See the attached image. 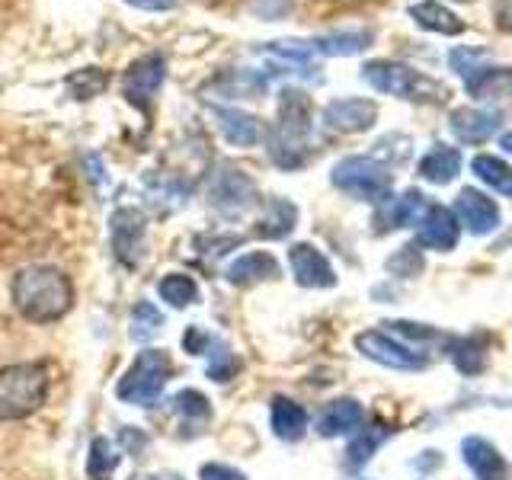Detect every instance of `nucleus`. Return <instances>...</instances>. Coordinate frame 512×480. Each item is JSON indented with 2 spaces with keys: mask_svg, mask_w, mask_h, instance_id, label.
I'll list each match as a JSON object with an SVG mask.
<instances>
[{
  "mask_svg": "<svg viewBox=\"0 0 512 480\" xmlns=\"http://www.w3.org/2000/svg\"><path fill=\"white\" fill-rule=\"evenodd\" d=\"M260 192H256V183L244 170H237L231 164H221L212 180H208V205L221 215H244L247 208L256 205Z\"/></svg>",
  "mask_w": 512,
  "mask_h": 480,
  "instance_id": "obj_8",
  "label": "nucleus"
},
{
  "mask_svg": "<svg viewBox=\"0 0 512 480\" xmlns=\"http://www.w3.org/2000/svg\"><path fill=\"white\" fill-rule=\"evenodd\" d=\"M109 237L116 260L125 269H135L144 260V253H148V218L132 205L116 208L109 218Z\"/></svg>",
  "mask_w": 512,
  "mask_h": 480,
  "instance_id": "obj_9",
  "label": "nucleus"
},
{
  "mask_svg": "<svg viewBox=\"0 0 512 480\" xmlns=\"http://www.w3.org/2000/svg\"><path fill=\"white\" fill-rule=\"evenodd\" d=\"M215 87L221 96H228V100H237V96H253L256 100V96L266 90V80L256 77L253 71H234L228 77H218Z\"/></svg>",
  "mask_w": 512,
  "mask_h": 480,
  "instance_id": "obj_35",
  "label": "nucleus"
},
{
  "mask_svg": "<svg viewBox=\"0 0 512 480\" xmlns=\"http://www.w3.org/2000/svg\"><path fill=\"white\" fill-rule=\"evenodd\" d=\"M503 148H506V151L512 154V135H506V138H503Z\"/></svg>",
  "mask_w": 512,
  "mask_h": 480,
  "instance_id": "obj_45",
  "label": "nucleus"
},
{
  "mask_svg": "<svg viewBox=\"0 0 512 480\" xmlns=\"http://www.w3.org/2000/svg\"><path fill=\"white\" fill-rule=\"evenodd\" d=\"M471 96L477 100H503V96H512V71L506 68H480L471 80H464Z\"/></svg>",
  "mask_w": 512,
  "mask_h": 480,
  "instance_id": "obj_26",
  "label": "nucleus"
},
{
  "mask_svg": "<svg viewBox=\"0 0 512 480\" xmlns=\"http://www.w3.org/2000/svg\"><path fill=\"white\" fill-rule=\"evenodd\" d=\"M458 173H461V151L448 148V144H436V148L420 160V176L426 183L445 186V183H452Z\"/></svg>",
  "mask_w": 512,
  "mask_h": 480,
  "instance_id": "obj_24",
  "label": "nucleus"
},
{
  "mask_svg": "<svg viewBox=\"0 0 512 480\" xmlns=\"http://www.w3.org/2000/svg\"><path fill=\"white\" fill-rule=\"evenodd\" d=\"M471 170L480 183H487L490 189L503 192V196L512 199V167L506 164V160H500L496 154H477L471 160Z\"/></svg>",
  "mask_w": 512,
  "mask_h": 480,
  "instance_id": "obj_29",
  "label": "nucleus"
},
{
  "mask_svg": "<svg viewBox=\"0 0 512 480\" xmlns=\"http://www.w3.org/2000/svg\"><path fill=\"white\" fill-rule=\"evenodd\" d=\"M493 20H496V29L500 32H512V0H496Z\"/></svg>",
  "mask_w": 512,
  "mask_h": 480,
  "instance_id": "obj_42",
  "label": "nucleus"
},
{
  "mask_svg": "<svg viewBox=\"0 0 512 480\" xmlns=\"http://www.w3.org/2000/svg\"><path fill=\"white\" fill-rule=\"evenodd\" d=\"M10 298L32 324H58L74 308V285L58 266H26L13 276Z\"/></svg>",
  "mask_w": 512,
  "mask_h": 480,
  "instance_id": "obj_1",
  "label": "nucleus"
},
{
  "mask_svg": "<svg viewBox=\"0 0 512 480\" xmlns=\"http://www.w3.org/2000/svg\"><path fill=\"white\" fill-rule=\"evenodd\" d=\"M288 266H292V276L301 288H333L336 285V272H333L330 260L314 244H292V250H288Z\"/></svg>",
  "mask_w": 512,
  "mask_h": 480,
  "instance_id": "obj_13",
  "label": "nucleus"
},
{
  "mask_svg": "<svg viewBox=\"0 0 512 480\" xmlns=\"http://www.w3.org/2000/svg\"><path fill=\"white\" fill-rule=\"evenodd\" d=\"M173 413L180 416L183 420V426L186 429H202V426H208V420H212V400H208L202 391H196V388H183V391H176L173 394Z\"/></svg>",
  "mask_w": 512,
  "mask_h": 480,
  "instance_id": "obj_25",
  "label": "nucleus"
},
{
  "mask_svg": "<svg viewBox=\"0 0 512 480\" xmlns=\"http://www.w3.org/2000/svg\"><path fill=\"white\" fill-rule=\"evenodd\" d=\"M448 128L461 144H484L503 128V116L496 109H477V106H464L455 109L448 116Z\"/></svg>",
  "mask_w": 512,
  "mask_h": 480,
  "instance_id": "obj_14",
  "label": "nucleus"
},
{
  "mask_svg": "<svg viewBox=\"0 0 512 480\" xmlns=\"http://www.w3.org/2000/svg\"><path fill=\"white\" fill-rule=\"evenodd\" d=\"M407 13L416 26L426 29V32H436V36H461L464 32V23L458 20V16L448 7L436 4V0H420V4H413Z\"/></svg>",
  "mask_w": 512,
  "mask_h": 480,
  "instance_id": "obj_23",
  "label": "nucleus"
},
{
  "mask_svg": "<svg viewBox=\"0 0 512 480\" xmlns=\"http://www.w3.org/2000/svg\"><path fill=\"white\" fill-rule=\"evenodd\" d=\"M215 119H218L221 135L228 138L234 148H253V144H260L266 138V125L244 109L215 106Z\"/></svg>",
  "mask_w": 512,
  "mask_h": 480,
  "instance_id": "obj_20",
  "label": "nucleus"
},
{
  "mask_svg": "<svg viewBox=\"0 0 512 480\" xmlns=\"http://www.w3.org/2000/svg\"><path fill=\"white\" fill-rule=\"evenodd\" d=\"M452 215L458 221V228H464L468 234H477V237H484V234L500 228V208H496V202L487 199L484 192H477V189L458 192Z\"/></svg>",
  "mask_w": 512,
  "mask_h": 480,
  "instance_id": "obj_11",
  "label": "nucleus"
},
{
  "mask_svg": "<svg viewBox=\"0 0 512 480\" xmlns=\"http://www.w3.org/2000/svg\"><path fill=\"white\" fill-rule=\"evenodd\" d=\"M279 260L266 250H250L244 256H237V260L224 269V279L237 288H250V285H260V282H269V279H279Z\"/></svg>",
  "mask_w": 512,
  "mask_h": 480,
  "instance_id": "obj_17",
  "label": "nucleus"
},
{
  "mask_svg": "<svg viewBox=\"0 0 512 480\" xmlns=\"http://www.w3.org/2000/svg\"><path fill=\"white\" fill-rule=\"evenodd\" d=\"M199 480H247V474H244V471H237V468H231V464H218V461H212V464H202Z\"/></svg>",
  "mask_w": 512,
  "mask_h": 480,
  "instance_id": "obj_41",
  "label": "nucleus"
},
{
  "mask_svg": "<svg viewBox=\"0 0 512 480\" xmlns=\"http://www.w3.org/2000/svg\"><path fill=\"white\" fill-rule=\"evenodd\" d=\"M157 295L164 304H170L173 311H183L189 304L199 301V285L186 272H167L164 279L157 282Z\"/></svg>",
  "mask_w": 512,
  "mask_h": 480,
  "instance_id": "obj_27",
  "label": "nucleus"
},
{
  "mask_svg": "<svg viewBox=\"0 0 512 480\" xmlns=\"http://www.w3.org/2000/svg\"><path fill=\"white\" fill-rule=\"evenodd\" d=\"M298 224V208L276 196L269 205H266V215L260 218V237H269V240H282L292 234V228Z\"/></svg>",
  "mask_w": 512,
  "mask_h": 480,
  "instance_id": "obj_28",
  "label": "nucleus"
},
{
  "mask_svg": "<svg viewBox=\"0 0 512 480\" xmlns=\"http://www.w3.org/2000/svg\"><path fill=\"white\" fill-rule=\"evenodd\" d=\"M452 362L461 375H480L487 365V343L484 336H464V340L452 343Z\"/></svg>",
  "mask_w": 512,
  "mask_h": 480,
  "instance_id": "obj_30",
  "label": "nucleus"
},
{
  "mask_svg": "<svg viewBox=\"0 0 512 480\" xmlns=\"http://www.w3.org/2000/svg\"><path fill=\"white\" fill-rule=\"evenodd\" d=\"M148 480H183L180 474H157V477H148Z\"/></svg>",
  "mask_w": 512,
  "mask_h": 480,
  "instance_id": "obj_44",
  "label": "nucleus"
},
{
  "mask_svg": "<svg viewBox=\"0 0 512 480\" xmlns=\"http://www.w3.org/2000/svg\"><path fill=\"white\" fill-rule=\"evenodd\" d=\"M164 77H167L164 55H144V58H138L132 68L125 71V77H122L125 100L141 106V109L151 106L154 96L160 93V87H164Z\"/></svg>",
  "mask_w": 512,
  "mask_h": 480,
  "instance_id": "obj_10",
  "label": "nucleus"
},
{
  "mask_svg": "<svg viewBox=\"0 0 512 480\" xmlns=\"http://www.w3.org/2000/svg\"><path fill=\"white\" fill-rule=\"evenodd\" d=\"M356 349L365 359H372L384 368H394V372H423L429 365L426 352L407 346L404 340H397L388 330H365L356 336Z\"/></svg>",
  "mask_w": 512,
  "mask_h": 480,
  "instance_id": "obj_7",
  "label": "nucleus"
},
{
  "mask_svg": "<svg viewBox=\"0 0 512 480\" xmlns=\"http://www.w3.org/2000/svg\"><path fill=\"white\" fill-rule=\"evenodd\" d=\"M164 327V314L157 311L154 301H138L135 311H132V340L148 346L154 336Z\"/></svg>",
  "mask_w": 512,
  "mask_h": 480,
  "instance_id": "obj_33",
  "label": "nucleus"
},
{
  "mask_svg": "<svg viewBox=\"0 0 512 480\" xmlns=\"http://www.w3.org/2000/svg\"><path fill=\"white\" fill-rule=\"evenodd\" d=\"M48 372L39 362H16L0 368V420H26L45 404Z\"/></svg>",
  "mask_w": 512,
  "mask_h": 480,
  "instance_id": "obj_3",
  "label": "nucleus"
},
{
  "mask_svg": "<svg viewBox=\"0 0 512 480\" xmlns=\"http://www.w3.org/2000/svg\"><path fill=\"white\" fill-rule=\"evenodd\" d=\"M384 439H388V432H384V429H359V436L352 439L349 448H346V464L352 471L365 468V464L372 461V455L381 448Z\"/></svg>",
  "mask_w": 512,
  "mask_h": 480,
  "instance_id": "obj_34",
  "label": "nucleus"
},
{
  "mask_svg": "<svg viewBox=\"0 0 512 480\" xmlns=\"http://www.w3.org/2000/svg\"><path fill=\"white\" fill-rule=\"evenodd\" d=\"M423 269V256L416 247H400L391 260H388V272H394V276H416V272Z\"/></svg>",
  "mask_w": 512,
  "mask_h": 480,
  "instance_id": "obj_38",
  "label": "nucleus"
},
{
  "mask_svg": "<svg viewBox=\"0 0 512 480\" xmlns=\"http://www.w3.org/2000/svg\"><path fill=\"white\" fill-rule=\"evenodd\" d=\"M144 448H148V436H141L135 426H122V432H119V452L138 455V452H144Z\"/></svg>",
  "mask_w": 512,
  "mask_h": 480,
  "instance_id": "obj_40",
  "label": "nucleus"
},
{
  "mask_svg": "<svg viewBox=\"0 0 512 480\" xmlns=\"http://www.w3.org/2000/svg\"><path fill=\"white\" fill-rule=\"evenodd\" d=\"M205 359H208L205 375L212 378V381H218V384H228V381H231V378H237V372H240V359H237V352H234L228 343H221L218 336H215L212 349L205 352Z\"/></svg>",
  "mask_w": 512,
  "mask_h": 480,
  "instance_id": "obj_32",
  "label": "nucleus"
},
{
  "mask_svg": "<svg viewBox=\"0 0 512 480\" xmlns=\"http://www.w3.org/2000/svg\"><path fill=\"white\" fill-rule=\"evenodd\" d=\"M212 343H215V336L208 333L205 327H189L183 333V346H186L189 356H205V352L212 349Z\"/></svg>",
  "mask_w": 512,
  "mask_h": 480,
  "instance_id": "obj_39",
  "label": "nucleus"
},
{
  "mask_svg": "<svg viewBox=\"0 0 512 480\" xmlns=\"http://www.w3.org/2000/svg\"><path fill=\"white\" fill-rule=\"evenodd\" d=\"M119 458H122V452H116V445H112L106 436H96L90 442V455H87V477L112 480V474L119 468Z\"/></svg>",
  "mask_w": 512,
  "mask_h": 480,
  "instance_id": "obj_31",
  "label": "nucleus"
},
{
  "mask_svg": "<svg viewBox=\"0 0 512 480\" xmlns=\"http://www.w3.org/2000/svg\"><path fill=\"white\" fill-rule=\"evenodd\" d=\"M381 205V212H378V231H394V228H410V224H416L423 218V212L429 208L426 196L420 189H407L404 196H397V199H384L378 202Z\"/></svg>",
  "mask_w": 512,
  "mask_h": 480,
  "instance_id": "obj_19",
  "label": "nucleus"
},
{
  "mask_svg": "<svg viewBox=\"0 0 512 480\" xmlns=\"http://www.w3.org/2000/svg\"><path fill=\"white\" fill-rule=\"evenodd\" d=\"M448 64H452V71L464 80H471L480 68H487V52H480V48H455L452 55H448Z\"/></svg>",
  "mask_w": 512,
  "mask_h": 480,
  "instance_id": "obj_37",
  "label": "nucleus"
},
{
  "mask_svg": "<svg viewBox=\"0 0 512 480\" xmlns=\"http://www.w3.org/2000/svg\"><path fill=\"white\" fill-rule=\"evenodd\" d=\"M173 375V359L167 349L144 346L135 362L128 365V372L116 384V397L122 404L132 407H154L157 397L164 394L167 378Z\"/></svg>",
  "mask_w": 512,
  "mask_h": 480,
  "instance_id": "obj_4",
  "label": "nucleus"
},
{
  "mask_svg": "<svg viewBox=\"0 0 512 480\" xmlns=\"http://www.w3.org/2000/svg\"><path fill=\"white\" fill-rule=\"evenodd\" d=\"M458 234H461L458 221L445 205H429L423 212V218L416 221V240L429 250H439V253L455 250Z\"/></svg>",
  "mask_w": 512,
  "mask_h": 480,
  "instance_id": "obj_15",
  "label": "nucleus"
},
{
  "mask_svg": "<svg viewBox=\"0 0 512 480\" xmlns=\"http://www.w3.org/2000/svg\"><path fill=\"white\" fill-rule=\"evenodd\" d=\"M461 458L474 471L477 480H509L506 458L500 455V448H496L493 442H487V439L468 436L461 442Z\"/></svg>",
  "mask_w": 512,
  "mask_h": 480,
  "instance_id": "obj_16",
  "label": "nucleus"
},
{
  "mask_svg": "<svg viewBox=\"0 0 512 480\" xmlns=\"http://www.w3.org/2000/svg\"><path fill=\"white\" fill-rule=\"evenodd\" d=\"M106 84H109V77L100 68H84V71H74L68 77V90L77 96V100H90V96L103 93Z\"/></svg>",
  "mask_w": 512,
  "mask_h": 480,
  "instance_id": "obj_36",
  "label": "nucleus"
},
{
  "mask_svg": "<svg viewBox=\"0 0 512 480\" xmlns=\"http://www.w3.org/2000/svg\"><path fill=\"white\" fill-rule=\"evenodd\" d=\"M324 122H327V128H333V132L359 135L378 122V106L372 100H362V96H346V100L327 103Z\"/></svg>",
  "mask_w": 512,
  "mask_h": 480,
  "instance_id": "obj_12",
  "label": "nucleus"
},
{
  "mask_svg": "<svg viewBox=\"0 0 512 480\" xmlns=\"http://www.w3.org/2000/svg\"><path fill=\"white\" fill-rule=\"evenodd\" d=\"M362 423H365V410L359 400L340 397V400H333V404H327L324 413L317 416V436H324V439L352 436V432L362 429Z\"/></svg>",
  "mask_w": 512,
  "mask_h": 480,
  "instance_id": "obj_18",
  "label": "nucleus"
},
{
  "mask_svg": "<svg viewBox=\"0 0 512 480\" xmlns=\"http://www.w3.org/2000/svg\"><path fill=\"white\" fill-rule=\"evenodd\" d=\"M125 4H132L135 10H148V13H167L176 7V0H125Z\"/></svg>",
  "mask_w": 512,
  "mask_h": 480,
  "instance_id": "obj_43",
  "label": "nucleus"
},
{
  "mask_svg": "<svg viewBox=\"0 0 512 480\" xmlns=\"http://www.w3.org/2000/svg\"><path fill=\"white\" fill-rule=\"evenodd\" d=\"M308 138H311V100L301 90L279 93V122L269 135V157L282 170H295L308 164Z\"/></svg>",
  "mask_w": 512,
  "mask_h": 480,
  "instance_id": "obj_2",
  "label": "nucleus"
},
{
  "mask_svg": "<svg viewBox=\"0 0 512 480\" xmlns=\"http://www.w3.org/2000/svg\"><path fill=\"white\" fill-rule=\"evenodd\" d=\"M372 42H375V32L359 26V29H336V32H327V36H317V39H311V48H314V55L349 58V55L365 52Z\"/></svg>",
  "mask_w": 512,
  "mask_h": 480,
  "instance_id": "obj_21",
  "label": "nucleus"
},
{
  "mask_svg": "<svg viewBox=\"0 0 512 480\" xmlns=\"http://www.w3.org/2000/svg\"><path fill=\"white\" fill-rule=\"evenodd\" d=\"M362 80L378 93L397 96V100H413V103H442L445 87L439 80L426 77L423 71L410 68L400 61H368L362 68Z\"/></svg>",
  "mask_w": 512,
  "mask_h": 480,
  "instance_id": "obj_5",
  "label": "nucleus"
},
{
  "mask_svg": "<svg viewBox=\"0 0 512 480\" xmlns=\"http://www.w3.org/2000/svg\"><path fill=\"white\" fill-rule=\"evenodd\" d=\"M269 426H272V436L282 439V442H298L308 429V413H304L301 404H295L292 397H272L269 404Z\"/></svg>",
  "mask_w": 512,
  "mask_h": 480,
  "instance_id": "obj_22",
  "label": "nucleus"
},
{
  "mask_svg": "<svg viewBox=\"0 0 512 480\" xmlns=\"http://www.w3.org/2000/svg\"><path fill=\"white\" fill-rule=\"evenodd\" d=\"M330 183L359 202H384L391 196V170L375 157H343L330 170Z\"/></svg>",
  "mask_w": 512,
  "mask_h": 480,
  "instance_id": "obj_6",
  "label": "nucleus"
}]
</instances>
